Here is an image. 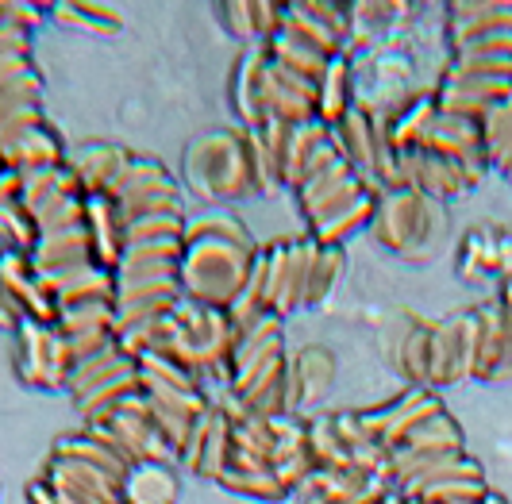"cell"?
<instances>
[{
    "label": "cell",
    "instance_id": "obj_5",
    "mask_svg": "<svg viewBox=\"0 0 512 504\" xmlns=\"http://www.w3.org/2000/svg\"><path fill=\"white\" fill-rule=\"evenodd\" d=\"M474 362H478V312L462 308V312H451L443 320H432L428 389L474 378Z\"/></svg>",
    "mask_w": 512,
    "mask_h": 504
},
{
    "label": "cell",
    "instance_id": "obj_24",
    "mask_svg": "<svg viewBox=\"0 0 512 504\" xmlns=\"http://www.w3.org/2000/svg\"><path fill=\"white\" fill-rule=\"evenodd\" d=\"M324 143H332V127L320 124V120L289 127V139H285V154H282V189H293V193H297L305 166L312 162V154L320 151Z\"/></svg>",
    "mask_w": 512,
    "mask_h": 504
},
{
    "label": "cell",
    "instance_id": "obj_17",
    "mask_svg": "<svg viewBox=\"0 0 512 504\" xmlns=\"http://www.w3.org/2000/svg\"><path fill=\"white\" fill-rule=\"evenodd\" d=\"M31 266L39 270V278H58V274H70L81 266H97L93 251H89V239H85V227L39 235V243L31 251Z\"/></svg>",
    "mask_w": 512,
    "mask_h": 504
},
{
    "label": "cell",
    "instance_id": "obj_16",
    "mask_svg": "<svg viewBox=\"0 0 512 504\" xmlns=\"http://www.w3.org/2000/svg\"><path fill=\"white\" fill-rule=\"evenodd\" d=\"M459 270L474 281L501 278V285L512 281V239L501 235V231H474V235H466Z\"/></svg>",
    "mask_w": 512,
    "mask_h": 504
},
{
    "label": "cell",
    "instance_id": "obj_25",
    "mask_svg": "<svg viewBox=\"0 0 512 504\" xmlns=\"http://www.w3.org/2000/svg\"><path fill=\"white\" fill-rule=\"evenodd\" d=\"M135 370H139V366H135V358H128V354L112 343V347H104V351L74 362V374H70V397L77 401V397L93 393V389L104 385V381L124 378V374H135Z\"/></svg>",
    "mask_w": 512,
    "mask_h": 504
},
{
    "label": "cell",
    "instance_id": "obj_7",
    "mask_svg": "<svg viewBox=\"0 0 512 504\" xmlns=\"http://www.w3.org/2000/svg\"><path fill=\"white\" fill-rule=\"evenodd\" d=\"M262 120L278 124H312L316 120V81L282 70L270 58L266 85H262Z\"/></svg>",
    "mask_w": 512,
    "mask_h": 504
},
{
    "label": "cell",
    "instance_id": "obj_2",
    "mask_svg": "<svg viewBox=\"0 0 512 504\" xmlns=\"http://www.w3.org/2000/svg\"><path fill=\"white\" fill-rule=\"evenodd\" d=\"M185 185L201 201H239L258 193L247 162V127H224L193 139L185 154Z\"/></svg>",
    "mask_w": 512,
    "mask_h": 504
},
{
    "label": "cell",
    "instance_id": "obj_34",
    "mask_svg": "<svg viewBox=\"0 0 512 504\" xmlns=\"http://www.w3.org/2000/svg\"><path fill=\"white\" fill-rule=\"evenodd\" d=\"M185 239H231V243L255 247L251 231L231 212H212V216H201V220H185Z\"/></svg>",
    "mask_w": 512,
    "mask_h": 504
},
{
    "label": "cell",
    "instance_id": "obj_6",
    "mask_svg": "<svg viewBox=\"0 0 512 504\" xmlns=\"http://www.w3.org/2000/svg\"><path fill=\"white\" fill-rule=\"evenodd\" d=\"M397 493L420 504H478L489 493V485L482 466L470 454H459V458H447V462L428 466L424 474L405 481Z\"/></svg>",
    "mask_w": 512,
    "mask_h": 504
},
{
    "label": "cell",
    "instance_id": "obj_9",
    "mask_svg": "<svg viewBox=\"0 0 512 504\" xmlns=\"http://www.w3.org/2000/svg\"><path fill=\"white\" fill-rule=\"evenodd\" d=\"M85 239H89L93 262L104 270H116L128 251V220H124L120 204L108 197L85 201Z\"/></svg>",
    "mask_w": 512,
    "mask_h": 504
},
{
    "label": "cell",
    "instance_id": "obj_40",
    "mask_svg": "<svg viewBox=\"0 0 512 504\" xmlns=\"http://www.w3.org/2000/svg\"><path fill=\"white\" fill-rule=\"evenodd\" d=\"M501 177H505V181H509V185H512V162H509V170H505V174H501Z\"/></svg>",
    "mask_w": 512,
    "mask_h": 504
},
{
    "label": "cell",
    "instance_id": "obj_35",
    "mask_svg": "<svg viewBox=\"0 0 512 504\" xmlns=\"http://www.w3.org/2000/svg\"><path fill=\"white\" fill-rule=\"evenodd\" d=\"M216 16H220V24L228 27L239 43L258 47V4H224Z\"/></svg>",
    "mask_w": 512,
    "mask_h": 504
},
{
    "label": "cell",
    "instance_id": "obj_23",
    "mask_svg": "<svg viewBox=\"0 0 512 504\" xmlns=\"http://www.w3.org/2000/svg\"><path fill=\"white\" fill-rule=\"evenodd\" d=\"M124 504H178V470L170 462H139L124 478Z\"/></svg>",
    "mask_w": 512,
    "mask_h": 504
},
{
    "label": "cell",
    "instance_id": "obj_14",
    "mask_svg": "<svg viewBox=\"0 0 512 504\" xmlns=\"http://www.w3.org/2000/svg\"><path fill=\"white\" fill-rule=\"evenodd\" d=\"M47 485H58V489H70V493H81L97 504H124V481L104 474L89 462H77V458H62L54 454L47 462V474H43Z\"/></svg>",
    "mask_w": 512,
    "mask_h": 504
},
{
    "label": "cell",
    "instance_id": "obj_36",
    "mask_svg": "<svg viewBox=\"0 0 512 504\" xmlns=\"http://www.w3.org/2000/svg\"><path fill=\"white\" fill-rule=\"evenodd\" d=\"M20 320H24L20 304L12 301V293H8V289H4V281H0V328L16 331V328H20Z\"/></svg>",
    "mask_w": 512,
    "mask_h": 504
},
{
    "label": "cell",
    "instance_id": "obj_18",
    "mask_svg": "<svg viewBox=\"0 0 512 504\" xmlns=\"http://www.w3.org/2000/svg\"><path fill=\"white\" fill-rule=\"evenodd\" d=\"M351 108H355V66H351V51H339L328 58L324 74L316 81V120L335 127Z\"/></svg>",
    "mask_w": 512,
    "mask_h": 504
},
{
    "label": "cell",
    "instance_id": "obj_10",
    "mask_svg": "<svg viewBox=\"0 0 512 504\" xmlns=\"http://www.w3.org/2000/svg\"><path fill=\"white\" fill-rule=\"evenodd\" d=\"M128 162H131V151L116 147V143H89V147H81V151H74L66 158V166L74 170L77 189H81L85 201L108 197L112 185H116V177L124 174Z\"/></svg>",
    "mask_w": 512,
    "mask_h": 504
},
{
    "label": "cell",
    "instance_id": "obj_11",
    "mask_svg": "<svg viewBox=\"0 0 512 504\" xmlns=\"http://www.w3.org/2000/svg\"><path fill=\"white\" fill-rule=\"evenodd\" d=\"M332 139L339 154L359 170V174L370 177L374 170V162H378V154L385 147V135L382 127H378V116L366 108V104H355L339 124L332 127Z\"/></svg>",
    "mask_w": 512,
    "mask_h": 504
},
{
    "label": "cell",
    "instance_id": "obj_29",
    "mask_svg": "<svg viewBox=\"0 0 512 504\" xmlns=\"http://www.w3.org/2000/svg\"><path fill=\"white\" fill-rule=\"evenodd\" d=\"M378 197L382 193H366V197H359V201L351 204V208H343L339 216H332L328 224L312 227L308 235L320 243V247H343L355 231H362V227H370V220H374V204H378Z\"/></svg>",
    "mask_w": 512,
    "mask_h": 504
},
{
    "label": "cell",
    "instance_id": "obj_39",
    "mask_svg": "<svg viewBox=\"0 0 512 504\" xmlns=\"http://www.w3.org/2000/svg\"><path fill=\"white\" fill-rule=\"evenodd\" d=\"M478 504H509V501H505L501 493H493V489H489V493H486V497H482V501H478Z\"/></svg>",
    "mask_w": 512,
    "mask_h": 504
},
{
    "label": "cell",
    "instance_id": "obj_4",
    "mask_svg": "<svg viewBox=\"0 0 512 504\" xmlns=\"http://www.w3.org/2000/svg\"><path fill=\"white\" fill-rule=\"evenodd\" d=\"M16 335V374L43 393H58L70 389V374H74V354L66 347L62 331L54 324H35V320H20Z\"/></svg>",
    "mask_w": 512,
    "mask_h": 504
},
{
    "label": "cell",
    "instance_id": "obj_8",
    "mask_svg": "<svg viewBox=\"0 0 512 504\" xmlns=\"http://www.w3.org/2000/svg\"><path fill=\"white\" fill-rule=\"evenodd\" d=\"M335 385V354L328 347H305L289 358L285 370V404L297 416L305 404H320Z\"/></svg>",
    "mask_w": 512,
    "mask_h": 504
},
{
    "label": "cell",
    "instance_id": "obj_13",
    "mask_svg": "<svg viewBox=\"0 0 512 504\" xmlns=\"http://www.w3.org/2000/svg\"><path fill=\"white\" fill-rule=\"evenodd\" d=\"M266 70H270V47L258 43L247 47L243 58L235 62V74H231V108L235 116L243 120L247 131L262 127V85H266Z\"/></svg>",
    "mask_w": 512,
    "mask_h": 504
},
{
    "label": "cell",
    "instance_id": "obj_22",
    "mask_svg": "<svg viewBox=\"0 0 512 504\" xmlns=\"http://www.w3.org/2000/svg\"><path fill=\"white\" fill-rule=\"evenodd\" d=\"M66 154H62V139L51 124L35 127L27 139H20L16 147L0 154V170H12V174H35V170H51L62 166Z\"/></svg>",
    "mask_w": 512,
    "mask_h": 504
},
{
    "label": "cell",
    "instance_id": "obj_30",
    "mask_svg": "<svg viewBox=\"0 0 512 504\" xmlns=\"http://www.w3.org/2000/svg\"><path fill=\"white\" fill-rule=\"evenodd\" d=\"M482 139H486V158L493 170H509L512 162V97L489 108L482 116Z\"/></svg>",
    "mask_w": 512,
    "mask_h": 504
},
{
    "label": "cell",
    "instance_id": "obj_26",
    "mask_svg": "<svg viewBox=\"0 0 512 504\" xmlns=\"http://www.w3.org/2000/svg\"><path fill=\"white\" fill-rule=\"evenodd\" d=\"M231 466V424L220 408H212L205 416V431H201V451H197V466L193 474L220 481Z\"/></svg>",
    "mask_w": 512,
    "mask_h": 504
},
{
    "label": "cell",
    "instance_id": "obj_31",
    "mask_svg": "<svg viewBox=\"0 0 512 504\" xmlns=\"http://www.w3.org/2000/svg\"><path fill=\"white\" fill-rule=\"evenodd\" d=\"M347 270V254L343 247H320L316 254V266H312V281H308V308L324 304L335 293V285Z\"/></svg>",
    "mask_w": 512,
    "mask_h": 504
},
{
    "label": "cell",
    "instance_id": "obj_33",
    "mask_svg": "<svg viewBox=\"0 0 512 504\" xmlns=\"http://www.w3.org/2000/svg\"><path fill=\"white\" fill-rule=\"evenodd\" d=\"M51 20L66 27H81V31L108 35V31L120 27V12H112L108 4H58V8H51Z\"/></svg>",
    "mask_w": 512,
    "mask_h": 504
},
{
    "label": "cell",
    "instance_id": "obj_27",
    "mask_svg": "<svg viewBox=\"0 0 512 504\" xmlns=\"http://www.w3.org/2000/svg\"><path fill=\"white\" fill-rule=\"evenodd\" d=\"M393 362L412 381V389H428V370H432V324L428 320H412V328L397 339Z\"/></svg>",
    "mask_w": 512,
    "mask_h": 504
},
{
    "label": "cell",
    "instance_id": "obj_21",
    "mask_svg": "<svg viewBox=\"0 0 512 504\" xmlns=\"http://www.w3.org/2000/svg\"><path fill=\"white\" fill-rule=\"evenodd\" d=\"M493 31H512V4H451L447 8L451 51Z\"/></svg>",
    "mask_w": 512,
    "mask_h": 504
},
{
    "label": "cell",
    "instance_id": "obj_20",
    "mask_svg": "<svg viewBox=\"0 0 512 504\" xmlns=\"http://www.w3.org/2000/svg\"><path fill=\"white\" fill-rule=\"evenodd\" d=\"M443 412V401H439L436 389H405L397 401H389V420H385V435H382V447L393 451L409 431H416L420 424H428L432 416Z\"/></svg>",
    "mask_w": 512,
    "mask_h": 504
},
{
    "label": "cell",
    "instance_id": "obj_38",
    "mask_svg": "<svg viewBox=\"0 0 512 504\" xmlns=\"http://www.w3.org/2000/svg\"><path fill=\"white\" fill-rule=\"evenodd\" d=\"M27 497H31V504H58V497L51 493V485H47V481H35V485L27 489Z\"/></svg>",
    "mask_w": 512,
    "mask_h": 504
},
{
    "label": "cell",
    "instance_id": "obj_19",
    "mask_svg": "<svg viewBox=\"0 0 512 504\" xmlns=\"http://www.w3.org/2000/svg\"><path fill=\"white\" fill-rule=\"evenodd\" d=\"M316 254H320V243H316L312 235L289 239L285 270H282V293H278V304H274V316H278V320H285V316H293V312L308 308V281H312Z\"/></svg>",
    "mask_w": 512,
    "mask_h": 504
},
{
    "label": "cell",
    "instance_id": "obj_12",
    "mask_svg": "<svg viewBox=\"0 0 512 504\" xmlns=\"http://www.w3.org/2000/svg\"><path fill=\"white\" fill-rule=\"evenodd\" d=\"M478 312V362L474 378L478 381H512V339L501 320L497 301H486L474 308Z\"/></svg>",
    "mask_w": 512,
    "mask_h": 504
},
{
    "label": "cell",
    "instance_id": "obj_3",
    "mask_svg": "<svg viewBox=\"0 0 512 504\" xmlns=\"http://www.w3.org/2000/svg\"><path fill=\"white\" fill-rule=\"evenodd\" d=\"M370 235L378 239L382 251L420 262V258H432V247L443 235V212H439L436 201H428L412 189L382 193L374 204Z\"/></svg>",
    "mask_w": 512,
    "mask_h": 504
},
{
    "label": "cell",
    "instance_id": "obj_15",
    "mask_svg": "<svg viewBox=\"0 0 512 504\" xmlns=\"http://www.w3.org/2000/svg\"><path fill=\"white\" fill-rule=\"evenodd\" d=\"M282 354H285L282 320H278V316H262L251 328L239 331V339H235V351H231V381L255 374V370H262L266 362H274V358H282Z\"/></svg>",
    "mask_w": 512,
    "mask_h": 504
},
{
    "label": "cell",
    "instance_id": "obj_28",
    "mask_svg": "<svg viewBox=\"0 0 512 504\" xmlns=\"http://www.w3.org/2000/svg\"><path fill=\"white\" fill-rule=\"evenodd\" d=\"M54 454H62V458H77V462H89V466H97L104 474H112V478H128L131 466H124L116 454L104 447L101 439L93 435V431H74V435H62L58 443H54Z\"/></svg>",
    "mask_w": 512,
    "mask_h": 504
},
{
    "label": "cell",
    "instance_id": "obj_32",
    "mask_svg": "<svg viewBox=\"0 0 512 504\" xmlns=\"http://www.w3.org/2000/svg\"><path fill=\"white\" fill-rule=\"evenodd\" d=\"M220 485L228 489V493H239V497H255V501H285L289 497V489H285L278 474L274 470H251V474H243V470H228Z\"/></svg>",
    "mask_w": 512,
    "mask_h": 504
},
{
    "label": "cell",
    "instance_id": "obj_37",
    "mask_svg": "<svg viewBox=\"0 0 512 504\" xmlns=\"http://www.w3.org/2000/svg\"><path fill=\"white\" fill-rule=\"evenodd\" d=\"M493 301H497V308H501V320H505L509 339H512V281H505V285H501V293H497Z\"/></svg>",
    "mask_w": 512,
    "mask_h": 504
},
{
    "label": "cell",
    "instance_id": "obj_1",
    "mask_svg": "<svg viewBox=\"0 0 512 504\" xmlns=\"http://www.w3.org/2000/svg\"><path fill=\"white\" fill-rule=\"evenodd\" d=\"M258 247H243L231 239H185L181 254V297L224 308L239 301L243 285L251 278Z\"/></svg>",
    "mask_w": 512,
    "mask_h": 504
}]
</instances>
